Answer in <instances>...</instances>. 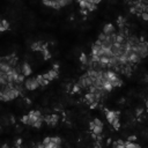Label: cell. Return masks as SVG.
I'll list each match as a JSON object with an SVG mask.
<instances>
[{
    "label": "cell",
    "instance_id": "cell-1",
    "mask_svg": "<svg viewBox=\"0 0 148 148\" xmlns=\"http://www.w3.org/2000/svg\"><path fill=\"white\" fill-rule=\"evenodd\" d=\"M89 126H90L91 133H94V134H101L102 131H103V123L97 118L94 119L92 121H90Z\"/></svg>",
    "mask_w": 148,
    "mask_h": 148
},
{
    "label": "cell",
    "instance_id": "cell-2",
    "mask_svg": "<svg viewBox=\"0 0 148 148\" xmlns=\"http://www.w3.org/2000/svg\"><path fill=\"white\" fill-rule=\"evenodd\" d=\"M77 84L81 87V89H87L89 86L92 84V81H91V79H90V77L87 75V73H86V74H83V75L80 77Z\"/></svg>",
    "mask_w": 148,
    "mask_h": 148
},
{
    "label": "cell",
    "instance_id": "cell-3",
    "mask_svg": "<svg viewBox=\"0 0 148 148\" xmlns=\"http://www.w3.org/2000/svg\"><path fill=\"white\" fill-rule=\"evenodd\" d=\"M23 83H24L25 89H28V90H35V89H37V88L39 87V84H38L37 80H36V77H29V79H27Z\"/></svg>",
    "mask_w": 148,
    "mask_h": 148
},
{
    "label": "cell",
    "instance_id": "cell-4",
    "mask_svg": "<svg viewBox=\"0 0 148 148\" xmlns=\"http://www.w3.org/2000/svg\"><path fill=\"white\" fill-rule=\"evenodd\" d=\"M105 117L108 119V121L111 124L116 118L119 117V112H116V111H110L108 109H105Z\"/></svg>",
    "mask_w": 148,
    "mask_h": 148
},
{
    "label": "cell",
    "instance_id": "cell-5",
    "mask_svg": "<svg viewBox=\"0 0 148 148\" xmlns=\"http://www.w3.org/2000/svg\"><path fill=\"white\" fill-rule=\"evenodd\" d=\"M20 72H21L24 76H29V75H31V73H32V69H31V67H30L29 64L24 62V64L21 65V67H20Z\"/></svg>",
    "mask_w": 148,
    "mask_h": 148
},
{
    "label": "cell",
    "instance_id": "cell-6",
    "mask_svg": "<svg viewBox=\"0 0 148 148\" xmlns=\"http://www.w3.org/2000/svg\"><path fill=\"white\" fill-rule=\"evenodd\" d=\"M58 119H59V117L57 114H50V116L44 117V121H46V124L51 125V126H54L58 123Z\"/></svg>",
    "mask_w": 148,
    "mask_h": 148
},
{
    "label": "cell",
    "instance_id": "cell-7",
    "mask_svg": "<svg viewBox=\"0 0 148 148\" xmlns=\"http://www.w3.org/2000/svg\"><path fill=\"white\" fill-rule=\"evenodd\" d=\"M43 5L47 6V7H51V8H54V9H60L61 7L59 6V3L57 2V0H42Z\"/></svg>",
    "mask_w": 148,
    "mask_h": 148
},
{
    "label": "cell",
    "instance_id": "cell-8",
    "mask_svg": "<svg viewBox=\"0 0 148 148\" xmlns=\"http://www.w3.org/2000/svg\"><path fill=\"white\" fill-rule=\"evenodd\" d=\"M49 81H52V80H54L57 76H58V69H56V68H52V69H50L46 74H43Z\"/></svg>",
    "mask_w": 148,
    "mask_h": 148
},
{
    "label": "cell",
    "instance_id": "cell-9",
    "mask_svg": "<svg viewBox=\"0 0 148 148\" xmlns=\"http://www.w3.org/2000/svg\"><path fill=\"white\" fill-rule=\"evenodd\" d=\"M114 31H116V28H114V25L111 24V23L105 24L104 28H103V32H104L105 35H110V34H112V32H114Z\"/></svg>",
    "mask_w": 148,
    "mask_h": 148
},
{
    "label": "cell",
    "instance_id": "cell-10",
    "mask_svg": "<svg viewBox=\"0 0 148 148\" xmlns=\"http://www.w3.org/2000/svg\"><path fill=\"white\" fill-rule=\"evenodd\" d=\"M36 80H37V82H38L39 86H47L49 82H50L44 75H37L36 76Z\"/></svg>",
    "mask_w": 148,
    "mask_h": 148
},
{
    "label": "cell",
    "instance_id": "cell-11",
    "mask_svg": "<svg viewBox=\"0 0 148 148\" xmlns=\"http://www.w3.org/2000/svg\"><path fill=\"white\" fill-rule=\"evenodd\" d=\"M42 45H43V42H35L31 44V50L34 51H42Z\"/></svg>",
    "mask_w": 148,
    "mask_h": 148
},
{
    "label": "cell",
    "instance_id": "cell-12",
    "mask_svg": "<svg viewBox=\"0 0 148 148\" xmlns=\"http://www.w3.org/2000/svg\"><path fill=\"white\" fill-rule=\"evenodd\" d=\"M124 147L125 148H140V146L139 145H136V143H133L132 141H124Z\"/></svg>",
    "mask_w": 148,
    "mask_h": 148
},
{
    "label": "cell",
    "instance_id": "cell-13",
    "mask_svg": "<svg viewBox=\"0 0 148 148\" xmlns=\"http://www.w3.org/2000/svg\"><path fill=\"white\" fill-rule=\"evenodd\" d=\"M9 28V23L6 20H1L0 21V31H5Z\"/></svg>",
    "mask_w": 148,
    "mask_h": 148
},
{
    "label": "cell",
    "instance_id": "cell-14",
    "mask_svg": "<svg viewBox=\"0 0 148 148\" xmlns=\"http://www.w3.org/2000/svg\"><path fill=\"white\" fill-rule=\"evenodd\" d=\"M80 61L83 64V66H87V62H88V56L84 54V53H82V54L80 56Z\"/></svg>",
    "mask_w": 148,
    "mask_h": 148
},
{
    "label": "cell",
    "instance_id": "cell-15",
    "mask_svg": "<svg viewBox=\"0 0 148 148\" xmlns=\"http://www.w3.org/2000/svg\"><path fill=\"white\" fill-rule=\"evenodd\" d=\"M50 140H51L53 143H56L58 147H60V145H61V139H60L59 136H53V138H50Z\"/></svg>",
    "mask_w": 148,
    "mask_h": 148
},
{
    "label": "cell",
    "instance_id": "cell-16",
    "mask_svg": "<svg viewBox=\"0 0 148 148\" xmlns=\"http://www.w3.org/2000/svg\"><path fill=\"white\" fill-rule=\"evenodd\" d=\"M72 1H73V0H57V2L59 3L60 7H65V6H67V5H69Z\"/></svg>",
    "mask_w": 148,
    "mask_h": 148
},
{
    "label": "cell",
    "instance_id": "cell-17",
    "mask_svg": "<svg viewBox=\"0 0 148 148\" xmlns=\"http://www.w3.org/2000/svg\"><path fill=\"white\" fill-rule=\"evenodd\" d=\"M111 125L113 126V128H114V130H118V128L120 127V121H119V117H118V118H116V119H114V120H113V121L111 123Z\"/></svg>",
    "mask_w": 148,
    "mask_h": 148
},
{
    "label": "cell",
    "instance_id": "cell-18",
    "mask_svg": "<svg viewBox=\"0 0 148 148\" xmlns=\"http://www.w3.org/2000/svg\"><path fill=\"white\" fill-rule=\"evenodd\" d=\"M112 146H113L114 148H125V147H124V141H123V140H117Z\"/></svg>",
    "mask_w": 148,
    "mask_h": 148
},
{
    "label": "cell",
    "instance_id": "cell-19",
    "mask_svg": "<svg viewBox=\"0 0 148 148\" xmlns=\"http://www.w3.org/2000/svg\"><path fill=\"white\" fill-rule=\"evenodd\" d=\"M40 52L43 53V56H44V59H45V60L51 58V54H50V52H49V50H47V49H44V50H42Z\"/></svg>",
    "mask_w": 148,
    "mask_h": 148
},
{
    "label": "cell",
    "instance_id": "cell-20",
    "mask_svg": "<svg viewBox=\"0 0 148 148\" xmlns=\"http://www.w3.org/2000/svg\"><path fill=\"white\" fill-rule=\"evenodd\" d=\"M139 16H141V17H142L145 21H147V20H148V15H147V12H141Z\"/></svg>",
    "mask_w": 148,
    "mask_h": 148
},
{
    "label": "cell",
    "instance_id": "cell-21",
    "mask_svg": "<svg viewBox=\"0 0 148 148\" xmlns=\"http://www.w3.org/2000/svg\"><path fill=\"white\" fill-rule=\"evenodd\" d=\"M80 89H81V87L76 83V84H74V87H73V89H72V91L73 92H77V91H80Z\"/></svg>",
    "mask_w": 148,
    "mask_h": 148
},
{
    "label": "cell",
    "instance_id": "cell-22",
    "mask_svg": "<svg viewBox=\"0 0 148 148\" xmlns=\"http://www.w3.org/2000/svg\"><path fill=\"white\" fill-rule=\"evenodd\" d=\"M128 140H130V141H134V140H135V136H134V135H132V136H130V138H128Z\"/></svg>",
    "mask_w": 148,
    "mask_h": 148
}]
</instances>
